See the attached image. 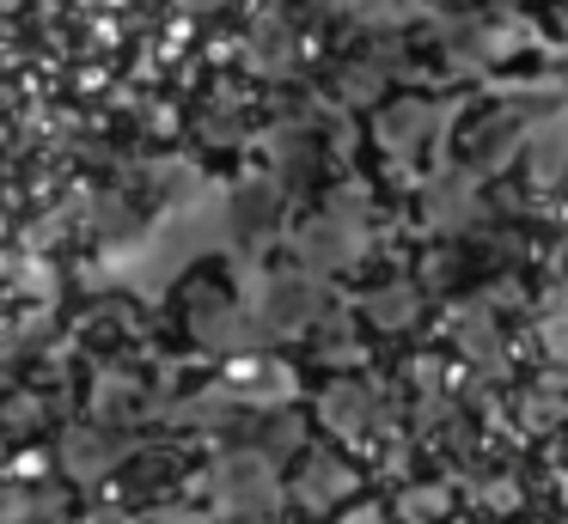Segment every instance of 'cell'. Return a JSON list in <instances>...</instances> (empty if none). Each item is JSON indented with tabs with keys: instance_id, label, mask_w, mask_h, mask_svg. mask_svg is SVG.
<instances>
[{
	"instance_id": "6da1fadb",
	"label": "cell",
	"mask_w": 568,
	"mask_h": 524,
	"mask_svg": "<svg viewBox=\"0 0 568 524\" xmlns=\"http://www.w3.org/2000/svg\"><path fill=\"white\" fill-rule=\"evenodd\" d=\"M62 470L80 475V482H92V475H104L116 463V445L99 433V427H74V433H62Z\"/></svg>"
},
{
	"instance_id": "7a4b0ae2",
	"label": "cell",
	"mask_w": 568,
	"mask_h": 524,
	"mask_svg": "<svg viewBox=\"0 0 568 524\" xmlns=\"http://www.w3.org/2000/svg\"><path fill=\"white\" fill-rule=\"evenodd\" d=\"M0 524H62V494L55 487H0Z\"/></svg>"
},
{
	"instance_id": "3957f363",
	"label": "cell",
	"mask_w": 568,
	"mask_h": 524,
	"mask_svg": "<svg viewBox=\"0 0 568 524\" xmlns=\"http://www.w3.org/2000/svg\"><path fill=\"white\" fill-rule=\"evenodd\" d=\"M0 427H13V433H38L43 427V402L38 397H13V402H0Z\"/></svg>"
},
{
	"instance_id": "277c9868",
	"label": "cell",
	"mask_w": 568,
	"mask_h": 524,
	"mask_svg": "<svg viewBox=\"0 0 568 524\" xmlns=\"http://www.w3.org/2000/svg\"><path fill=\"white\" fill-rule=\"evenodd\" d=\"M80 524H123V518H116V512H87Z\"/></svg>"
}]
</instances>
